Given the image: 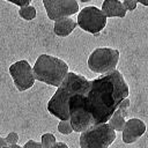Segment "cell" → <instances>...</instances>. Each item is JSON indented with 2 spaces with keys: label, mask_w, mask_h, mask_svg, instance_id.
<instances>
[{
  "label": "cell",
  "mask_w": 148,
  "mask_h": 148,
  "mask_svg": "<svg viewBox=\"0 0 148 148\" xmlns=\"http://www.w3.org/2000/svg\"><path fill=\"white\" fill-rule=\"evenodd\" d=\"M130 89L123 74L114 69L89 81L68 102L69 121L74 132L108 123L119 103L128 97Z\"/></svg>",
  "instance_id": "6da1fadb"
},
{
  "label": "cell",
  "mask_w": 148,
  "mask_h": 148,
  "mask_svg": "<svg viewBox=\"0 0 148 148\" xmlns=\"http://www.w3.org/2000/svg\"><path fill=\"white\" fill-rule=\"evenodd\" d=\"M89 84V80H87L83 75H80L74 72H68L57 91L53 94L51 99L47 103V111L59 118L60 120H69L68 112V102L69 98L86 88Z\"/></svg>",
  "instance_id": "7a4b0ae2"
},
{
  "label": "cell",
  "mask_w": 148,
  "mask_h": 148,
  "mask_svg": "<svg viewBox=\"0 0 148 148\" xmlns=\"http://www.w3.org/2000/svg\"><path fill=\"white\" fill-rule=\"evenodd\" d=\"M32 73L35 80L53 87H59L68 73V65L57 57L40 54L35 61Z\"/></svg>",
  "instance_id": "3957f363"
},
{
  "label": "cell",
  "mask_w": 148,
  "mask_h": 148,
  "mask_svg": "<svg viewBox=\"0 0 148 148\" xmlns=\"http://www.w3.org/2000/svg\"><path fill=\"white\" fill-rule=\"evenodd\" d=\"M116 139V131L108 124L92 126L80 134V148H109Z\"/></svg>",
  "instance_id": "277c9868"
},
{
  "label": "cell",
  "mask_w": 148,
  "mask_h": 148,
  "mask_svg": "<svg viewBox=\"0 0 148 148\" xmlns=\"http://www.w3.org/2000/svg\"><path fill=\"white\" fill-rule=\"evenodd\" d=\"M119 61V51L110 47H98L88 58V68L98 74H106L116 69Z\"/></svg>",
  "instance_id": "5b68a950"
},
{
  "label": "cell",
  "mask_w": 148,
  "mask_h": 148,
  "mask_svg": "<svg viewBox=\"0 0 148 148\" xmlns=\"http://www.w3.org/2000/svg\"><path fill=\"white\" fill-rule=\"evenodd\" d=\"M106 20L108 17L99 8L95 6H88L81 9L79 13L76 24L82 30L92 35H97L105 28Z\"/></svg>",
  "instance_id": "8992f818"
},
{
  "label": "cell",
  "mask_w": 148,
  "mask_h": 148,
  "mask_svg": "<svg viewBox=\"0 0 148 148\" xmlns=\"http://www.w3.org/2000/svg\"><path fill=\"white\" fill-rule=\"evenodd\" d=\"M9 74L18 91L30 89L35 83L32 67L27 60H18L9 66Z\"/></svg>",
  "instance_id": "52a82bcc"
},
{
  "label": "cell",
  "mask_w": 148,
  "mask_h": 148,
  "mask_svg": "<svg viewBox=\"0 0 148 148\" xmlns=\"http://www.w3.org/2000/svg\"><path fill=\"white\" fill-rule=\"evenodd\" d=\"M45 7L47 17L57 21L61 17H69L79 12V3L76 0H42Z\"/></svg>",
  "instance_id": "ba28073f"
},
{
  "label": "cell",
  "mask_w": 148,
  "mask_h": 148,
  "mask_svg": "<svg viewBox=\"0 0 148 148\" xmlns=\"http://www.w3.org/2000/svg\"><path fill=\"white\" fill-rule=\"evenodd\" d=\"M123 141L125 143L135 142L146 132V124L139 118H130L125 121L123 128Z\"/></svg>",
  "instance_id": "9c48e42d"
},
{
  "label": "cell",
  "mask_w": 148,
  "mask_h": 148,
  "mask_svg": "<svg viewBox=\"0 0 148 148\" xmlns=\"http://www.w3.org/2000/svg\"><path fill=\"white\" fill-rule=\"evenodd\" d=\"M106 17H125L126 9L119 0H104L101 9Z\"/></svg>",
  "instance_id": "30bf717a"
},
{
  "label": "cell",
  "mask_w": 148,
  "mask_h": 148,
  "mask_svg": "<svg viewBox=\"0 0 148 148\" xmlns=\"http://www.w3.org/2000/svg\"><path fill=\"white\" fill-rule=\"evenodd\" d=\"M76 21L72 17H61L54 21L53 31L58 37H67L76 28Z\"/></svg>",
  "instance_id": "8fae6325"
},
{
  "label": "cell",
  "mask_w": 148,
  "mask_h": 148,
  "mask_svg": "<svg viewBox=\"0 0 148 148\" xmlns=\"http://www.w3.org/2000/svg\"><path fill=\"white\" fill-rule=\"evenodd\" d=\"M125 118L116 110L114 112H113V114L110 117V119L108 120V124L114 130V131H123V128H124V125H125Z\"/></svg>",
  "instance_id": "7c38bea8"
},
{
  "label": "cell",
  "mask_w": 148,
  "mask_h": 148,
  "mask_svg": "<svg viewBox=\"0 0 148 148\" xmlns=\"http://www.w3.org/2000/svg\"><path fill=\"white\" fill-rule=\"evenodd\" d=\"M18 15L25 21H31V20H34L36 17V8L34 6H30V5L20 7Z\"/></svg>",
  "instance_id": "4fadbf2b"
},
{
  "label": "cell",
  "mask_w": 148,
  "mask_h": 148,
  "mask_svg": "<svg viewBox=\"0 0 148 148\" xmlns=\"http://www.w3.org/2000/svg\"><path fill=\"white\" fill-rule=\"evenodd\" d=\"M56 136L52 133H44L40 138V146L42 148H49L53 143H56Z\"/></svg>",
  "instance_id": "5bb4252c"
},
{
  "label": "cell",
  "mask_w": 148,
  "mask_h": 148,
  "mask_svg": "<svg viewBox=\"0 0 148 148\" xmlns=\"http://www.w3.org/2000/svg\"><path fill=\"white\" fill-rule=\"evenodd\" d=\"M130 105H131V101H130L128 97H126V98H124V99L119 103V105H118V108H117V111H118L124 118H126L127 114H128Z\"/></svg>",
  "instance_id": "9a60e30c"
},
{
  "label": "cell",
  "mask_w": 148,
  "mask_h": 148,
  "mask_svg": "<svg viewBox=\"0 0 148 148\" xmlns=\"http://www.w3.org/2000/svg\"><path fill=\"white\" fill-rule=\"evenodd\" d=\"M58 131L65 135L71 134L73 132V127L71 125V121L69 120H60L58 124Z\"/></svg>",
  "instance_id": "2e32d148"
},
{
  "label": "cell",
  "mask_w": 148,
  "mask_h": 148,
  "mask_svg": "<svg viewBox=\"0 0 148 148\" xmlns=\"http://www.w3.org/2000/svg\"><path fill=\"white\" fill-rule=\"evenodd\" d=\"M6 141L7 146H12V145H16L18 142V134L16 132H10L7 134L6 138H3Z\"/></svg>",
  "instance_id": "e0dca14e"
},
{
  "label": "cell",
  "mask_w": 148,
  "mask_h": 148,
  "mask_svg": "<svg viewBox=\"0 0 148 148\" xmlns=\"http://www.w3.org/2000/svg\"><path fill=\"white\" fill-rule=\"evenodd\" d=\"M123 6H124V8L126 9V12L127 10H130V12H132V10H134L135 8H136V0H124L123 2Z\"/></svg>",
  "instance_id": "ac0fdd59"
},
{
  "label": "cell",
  "mask_w": 148,
  "mask_h": 148,
  "mask_svg": "<svg viewBox=\"0 0 148 148\" xmlns=\"http://www.w3.org/2000/svg\"><path fill=\"white\" fill-rule=\"evenodd\" d=\"M22 148H42V146H40V142H37L35 140H28Z\"/></svg>",
  "instance_id": "d6986e66"
},
{
  "label": "cell",
  "mask_w": 148,
  "mask_h": 148,
  "mask_svg": "<svg viewBox=\"0 0 148 148\" xmlns=\"http://www.w3.org/2000/svg\"><path fill=\"white\" fill-rule=\"evenodd\" d=\"M6 1L12 2V3H14V5H17V6H20V7H23V6H29L32 0H6Z\"/></svg>",
  "instance_id": "ffe728a7"
},
{
  "label": "cell",
  "mask_w": 148,
  "mask_h": 148,
  "mask_svg": "<svg viewBox=\"0 0 148 148\" xmlns=\"http://www.w3.org/2000/svg\"><path fill=\"white\" fill-rule=\"evenodd\" d=\"M49 148H68V146L65 143V142H56V143H53L51 147H49Z\"/></svg>",
  "instance_id": "44dd1931"
},
{
  "label": "cell",
  "mask_w": 148,
  "mask_h": 148,
  "mask_svg": "<svg viewBox=\"0 0 148 148\" xmlns=\"http://www.w3.org/2000/svg\"><path fill=\"white\" fill-rule=\"evenodd\" d=\"M5 146H7V145H6V141H5L3 138L0 136V148H2V147H5Z\"/></svg>",
  "instance_id": "7402d4cb"
},
{
  "label": "cell",
  "mask_w": 148,
  "mask_h": 148,
  "mask_svg": "<svg viewBox=\"0 0 148 148\" xmlns=\"http://www.w3.org/2000/svg\"><path fill=\"white\" fill-rule=\"evenodd\" d=\"M2 148H22V147L16 143V145H12V146H5V147H2Z\"/></svg>",
  "instance_id": "603a6c76"
},
{
  "label": "cell",
  "mask_w": 148,
  "mask_h": 148,
  "mask_svg": "<svg viewBox=\"0 0 148 148\" xmlns=\"http://www.w3.org/2000/svg\"><path fill=\"white\" fill-rule=\"evenodd\" d=\"M136 2H140L143 6H148V0H136Z\"/></svg>",
  "instance_id": "cb8c5ba5"
},
{
  "label": "cell",
  "mask_w": 148,
  "mask_h": 148,
  "mask_svg": "<svg viewBox=\"0 0 148 148\" xmlns=\"http://www.w3.org/2000/svg\"><path fill=\"white\" fill-rule=\"evenodd\" d=\"M79 1L83 3V2H89V1H91V0H79Z\"/></svg>",
  "instance_id": "d4e9b609"
}]
</instances>
